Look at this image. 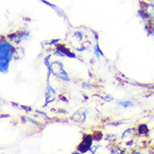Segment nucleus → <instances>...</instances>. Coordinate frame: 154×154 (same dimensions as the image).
Instances as JSON below:
<instances>
[{"mask_svg":"<svg viewBox=\"0 0 154 154\" xmlns=\"http://www.w3.org/2000/svg\"><path fill=\"white\" fill-rule=\"evenodd\" d=\"M152 2V4H154V0H151Z\"/></svg>","mask_w":154,"mask_h":154,"instance_id":"f257e3e1","label":"nucleus"}]
</instances>
